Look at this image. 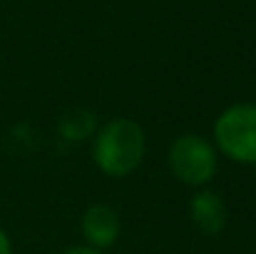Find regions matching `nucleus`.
Returning a JSON list of instances; mask_svg holds the SVG:
<instances>
[{"label": "nucleus", "mask_w": 256, "mask_h": 254, "mask_svg": "<svg viewBox=\"0 0 256 254\" xmlns=\"http://www.w3.org/2000/svg\"><path fill=\"white\" fill-rule=\"evenodd\" d=\"M144 157V130L127 117L107 122L94 137V162L110 177H127Z\"/></svg>", "instance_id": "f257e3e1"}, {"label": "nucleus", "mask_w": 256, "mask_h": 254, "mask_svg": "<svg viewBox=\"0 0 256 254\" xmlns=\"http://www.w3.org/2000/svg\"><path fill=\"white\" fill-rule=\"evenodd\" d=\"M216 147L234 162L256 165V105L239 102L226 107L214 125Z\"/></svg>", "instance_id": "f03ea898"}, {"label": "nucleus", "mask_w": 256, "mask_h": 254, "mask_svg": "<svg viewBox=\"0 0 256 254\" xmlns=\"http://www.w3.org/2000/svg\"><path fill=\"white\" fill-rule=\"evenodd\" d=\"M170 167L179 182L202 187L216 172V150L202 135H179L170 145Z\"/></svg>", "instance_id": "7ed1b4c3"}, {"label": "nucleus", "mask_w": 256, "mask_h": 254, "mask_svg": "<svg viewBox=\"0 0 256 254\" xmlns=\"http://www.w3.org/2000/svg\"><path fill=\"white\" fill-rule=\"evenodd\" d=\"M189 217L194 222V227L206 234V237H216L224 232L226 227V204L216 192L202 189L192 197L189 202Z\"/></svg>", "instance_id": "20e7f679"}, {"label": "nucleus", "mask_w": 256, "mask_h": 254, "mask_svg": "<svg viewBox=\"0 0 256 254\" xmlns=\"http://www.w3.org/2000/svg\"><path fill=\"white\" fill-rule=\"evenodd\" d=\"M82 234L85 239L94 247V249H102V247H110L117 242L120 237V217L112 207L107 204H92L82 217Z\"/></svg>", "instance_id": "39448f33"}, {"label": "nucleus", "mask_w": 256, "mask_h": 254, "mask_svg": "<svg viewBox=\"0 0 256 254\" xmlns=\"http://www.w3.org/2000/svg\"><path fill=\"white\" fill-rule=\"evenodd\" d=\"M94 127V117L90 112H70L62 122V132L65 137H72V140H82L92 132Z\"/></svg>", "instance_id": "423d86ee"}, {"label": "nucleus", "mask_w": 256, "mask_h": 254, "mask_svg": "<svg viewBox=\"0 0 256 254\" xmlns=\"http://www.w3.org/2000/svg\"><path fill=\"white\" fill-rule=\"evenodd\" d=\"M0 254H12V244H10V239L2 229H0Z\"/></svg>", "instance_id": "0eeeda50"}, {"label": "nucleus", "mask_w": 256, "mask_h": 254, "mask_svg": "<svg viewBox=\"0 0 256 254\" xmlns=\"http://www.w3.org/2000/svg\"><path fill=\"white\" fill-rule=\"evenodd\" d=\"M62 254H100L94 247H72V249H68V252Z\"/></svg>", "instance_id": "6e6552de"}]
</instances>
